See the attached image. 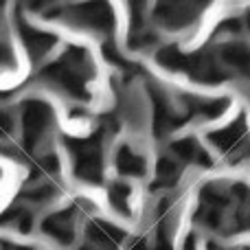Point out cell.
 Segmentation results:
<instances>
[{
	"instance_id": "cell-1",
	"label": "cell",
	"mask_w": 250,
	"mask_h": 250,
	"mask_svg": "<svg viewBox=\"0 0 250 250\" xmlns=\"http://www.w3.org/2000/svg\"><path fill=\"white\" fill-rule=\"evenodd\" d=\"M75 20H79L83 26L105 33L112 26V11H110V4H105L104 0H92L75 9Z\"/></svg>"
},
{
	"instance_id": "cell-9",
	"label": "cell",
	"mask_w": 250,
	"mask_h": 250,
	"mask_svg": "<svg viewBox=\"0 0 250 250\" xmlns=\"http://www.w3.org/2000/svg\"><path fill=\"white\" fill-rule=\"evenodd\" d=\"M7 66H13V53L9 51V46L0 44V68H7Z\"/></svg>"
},
{
	"instance_id": "cell-2",
	"label": "cell",
	"mask_w": 250,
	"mask_h": 250,
	"mask_svg": "<svg viewBox=\"0 0 250 250\" xmlns=\"http://www.w3.org/2000/svg\"><path fill=\"white\" fill-rule=\"evenodd\" d=\"M22 121H24L26 141H35V138L42 136L44 129H46L48 123H51V112H48L46 105L33 101V104H29L24 108V117H22Z\"/></svg>"
},
{
	"instance_id": "cell-4",
	"label": "cell",
	"mask_w": 250,
	"mask_h": 250,
	"mask_svg": "<svg viewBox=\"0 0 250 250\" xmlns=\"http://www.w3.org/2000/svg\"><path fill=\"white\" fill-rule=\"evenodd\" d=\"M44 233L51 235L60 244H70L73 242V217L68 213H57V215L48 217L42 224Z\"/></svg>"
},
{
	"instance_id": "cell-7",
	"label": "cell",
	"mask_w": 250,
	"mask_h": 250,
	"mask_svg": "<svg viewBox=\"0 0 250 250\" xmlns=\"http://www.w3.org/2000/svg\"><path fill=\"white\" fill-rule=\"evenodd\" d=\"M178 173H180V169H178V163L171 158H165L158 163V182L160 185H171V182H176Z\"/></svg>"
},
{
	"instance_id": "cell-11",
	"label": "cell",
	"mask_w": 250,
	"mask_h": 250,
	"mask_svg": "<svg viewBox=\"0 0 250 250\" xmlns=\"http://www.w3.org/2000/svg\"><path fill=\"white\" fill-rule=\"evenodd\" d=\"M83 250H88V248H83Z\"/></svg>"
},
{
	"instance_id": "cell-3",
	"label": "cell",
	"mask_w": 250,
	"mask_h": 250,
	"mask_svg": "<svg viewBox=\"0 0 250 250\" xmlns=\"http://www.w3.org/2000/svg\"><path fill=\"white\" fill-rule=\"evenodd\" d=\"M18 31L22 33V40H24L26 51H29L33 57L44 55V53L55 44V38H53V35L44 33V31H38V29H31V26H26V24H20L18 26Z\"/></svg>"
},
{
	"instance_id": "cell-10",
	"label": "cell",
	"mask_w": 250,
	"mask_h": 250,
	"mask_svg": "<svg viewBox=\"0 0 250 250\" xmlns=\"http://www.w3.org/2000/svg\"><path fill=\"white\" fill-rule=\"evenodd\" d=\"M7 250H31V248H24V246H9Z\"/></svg>"
},
{
	"instance_id": "cell-8",
	"label": "cell",
	"mask_w": 250,
	"mask_h": 250,
	"mask_svg": "<svg viewBox=\"0 0 250 250\" xmlns=\"http://www.w3.org/2000/svg\"><path fill=\"white\" fill-rule=\"evenodd\" d=\"M110 200H112L114 208H119V211H127V187L125 185H112V189H110Z\"/></svg>"
},
{
	"instance_id": "cell-6",
	"label": "cell",
	"mask_w": 250,
	"mask_h": 250,
	"mask_svg": "<svg viewBox=\"0 0 250 250\" xmlns=\"http://www.w3.org/2000/svg\"><path fill=\"white\" fill-rule=\"evenodd\" d=\"M173 154L180 160H185V163H204V165L208 163L207 154H204V151L195 145V141H191V138L176 143V145H173Z\"/></svg>"
},
{
	"instance_id": "cell-5",
	"label": "cell",
	"mask_w": 250,
	"mask_h": 250,
	"mask_svg": "<svg viewBox=\"0 0 250 250\" xmlns=\"http://www.w3.org/2000/svg\"><path fill=\"white\" fill-rule=\"evenodd\" d=\"M117 167L125 176H143L145 173V160L129 147H121L117 154Z\"/></svg>"
}]
</instances>
